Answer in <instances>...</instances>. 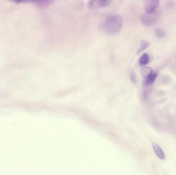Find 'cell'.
Listing matches in <instances>:
<instances>
[{
	"label": "cell",
	"instance_id": "1",
	"mask_svg": "<svg viewBox=\"0 0 176 175\" xmlns=\"http://www.w3.org/2000/svg\"><path fill=\"white\" fill-rule=\"evenodd\" d=\"M123 24L122 17L118 15H113L109 17L105 21L103 29L106 32L110 33H118L122 29Z\"/></svg>",
	"mask_w": 176,
	"mask_h": 175
},
{
	"label": "cell",
	"instance_id": "2",
	"mask_svg": "<svg viewBox=\"0 0 176 175\" xmlns=\"http://www.w3.org/2000/svg\"><path fill=\"white\" fill-rule=\"evenodd\" d=\"M161 16V12L159 10H155L150 13H145L141 16V23L144 26H152L157 22Z\"/></svg>",
	"mask_w": 176,
	"mask_h": 175
},
{
	"label": "cell",
	"instance_id": "3",
	"mask_svg": "<svg viewBox=\"0 0 176 175\" xmlns=\"http://www.w3.org/2000/svg\"><path fill=\"white\" fill-rule=\"evenodd\" d=\"M159 4L158 0H150L144 1V7L146 13H150L156 10V8Z\"/></svg>",
	"mask_w": 176,
	"mask_h": 175
},
{
	"label": "cell",
	"instance_id": "4",
	"mask_svg": "<svg viewBox=\"0 0 176 175\" xmlns=\"http://www.w3.org/2000/svg\"><path fill=\"white\" fill-rule=\"evenodd\" d=\"M111 1L106 0H95L91 1L89 2V6L90 8L95 9L99 7H105L109 5Z\"/></svg>",
	"mask_w": 176,
	"mask_h": 175
},
{
	"label": "cell",
	"instance_id": "5",
	"mask_svg": "<svg viewBox=\"0 0 176 175\" xmlns=\"http://www.w3.org/2000/svg\"><path fill=\"white\" fill-rule=\"evenodd\" d=\"M153 148L155 152V154L158 157L159 159L161 160H164L165 158V155L164 152H163V149L161 148V147H160L159 145L157 143H153Z\"/></svg>",
	"mask_w": 176,
	"mask_h": 175
},
{
	"label": "cell",
	"instance_id": "6",
	"mask_svg": "<svg viewBox=\"0 0 176 175\" xmlns=\"http://www.w3.org/2000/svg\"><path fill=\"white\" fill-rule=\"evenodd\" d=\"M158 77V73H153L150 76H149L148 78H146L145 82H144V85L146 86H149L153 84L156 79Z\"/></svg>",
	"mask_w": 176,
	"mask_h": 175
},
{
	"label": "cell",
	"instance_id": "7",
	"mask_svg": "<svg viewBox=\"0 0 176 175\" xmlns=\"http://www.w3.org/2000/svg\"><path fill=\"white\" fill-rule=\"evenodd\" d=\"M153 73V68L150 67H145L141 70V74L144 78H147Z\"/></svg>",
	"mask_w": 176,
	"mask_h": 175
},
{
	"label": "cell",
	"instance_id": "8",
	"mask_svg": "<svg viewBox=\"0 0 176 175\" xmlns=\"http://www.w3.org/2000/svg\"><path fill=\"white\" fill-rule=\"evenodd\" d=\"M150 59L147 54H144L139 59V64L141 65H145L149 63Z\"/></svg>",
	"mask_w": 176,
	"mask_h": 175
},
{
	"label": "cell",
	"instance_id": "9",
	"mask_svg": "<svg viewBox=\"0 0 176 175\" xmlns=\"http://www.w3.org/2000/svg\"><path fill=\"white\" fill-rule=\"evenodd\" d=\"M150 43L148 41L146 40H142L141 41V44L140 45L139 49L137 51V53H140L141 52H143L145 49L150 46Z\"/></svg>",
	"mask_w": 176,
	"mask_h": 175
},
{
	"label": "cell",
	"instance_id": "10",
	"mask_svg": "<svg viewBox=\"0 0 176 175\" xmlns=\"http://www.w3.org/2000/svg\"><path fill=\"white\" fill-rule=\"evenodd\" d=\"M54 2L53 1H35V3H36V4L38 6V7H47L48 6L52 4V3Z\"/></svg>",
	"mask_w": 176,
	"mask_h": 175
},
{
	"label": "cell",
	"instance_id": "11",
	"mask_svg": "<svg viewBox=\"0 0 176 175\" xmlns=\"http://www.w3.org/2000/svg\"><path fill=\"white\" fill-rule=\"evenodd\" d=\"M155 35L159 38H163L165 37L166 33L163 29L161 28H156L155 31Z\"/></svg>",
	"mask_w": 176,
	"mask_h": 175
},
{
	"label": "cell",
	"instance_id": "12",
	"mask_svg": "<svg viewBox=\"0 0 176 175\" xmlns=\"http://www.w3.org/2000/svg\"><path fill=\"white\" fill-rule=\"evenodd\" d=\"M161 80V83L163 84H167L168 82L171 81V77L169 76H163L160 79Z\"/></svg>",
	"mask_w": 176,
	"mask_h": 175
},
{
	"label": "cell",
	"instance_id": "13",
	"mask_svg": "<svg viewBox=\"0 0 176 175\" xmlns=\"http://www.w3.org/2000/svg\"><path fill=\"white\" fill-rule=\"evenodd\" d=\"M130 80L131 81V82L134 84H136L138 82V78L136 77V74L134 71H132L130 73Z\"/></svg>",
	"mask_w": 176,
	"mask_h": 175
},
{
	"label": "cell",
	"instance_id": "14",
	"mask_svg": "<svg viewBox=\"0 0 176 175\" xmlns=\"http://www.w3.org/2000/svg\"><path fill=\"white\" fill-rule=\"evenodd\" d=\"M155 96H157V97H162L165 95V91H163V90H160V89H158V90H156L155 91Z\"/></svg>",
	"mask_w": 176,
	"mask_h": 175
},
{
	"label": "cell",
	"instance_id": "15",
	"mask_svg": "<svg viewBox=\"0 0 176 175\" xmlns=\"http://www.w3.org/2000/svg\"><path fill=\"white\" fill-rule=\"evenodd\" d=\"M167 100V98H163V99H160L159 100H158L157 101L158 104H162V103H164Z\"/></svg>",
	"mask_w": 176,
	"mask_h": 175
}]
</instances>
